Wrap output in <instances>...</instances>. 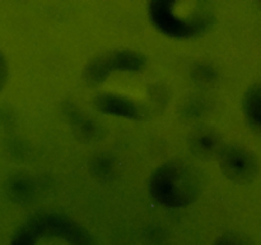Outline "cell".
Returning a JSON list of instances; mask_svg holds the SVG:
<instances>
[{"label":"cell","instance_id":"3957f363","mask_svg":"<svg viewBox=\"0 0 261 245\" xmlns=\"http://www.w3.org/2000/svg\"><path fill=\"white\" fill-rule=\"evenodd\" d=\"M190 148L195 155L200 157H206V155H211L214 150V140L206 130H199L191 135Z\"/></svg>","mask_w":261,"mask_h":245},{"label":"cell","instance_id":"6da1fadb","mask_svg":"<svg viewBox=\"0 0 261 245\" xmlns=\"http://www.w3.org/2000/svg\"><path fill=\"white\" fill-rule=\"evenodd\" d=\"M152 193L166 206H188L199 193L195 173L184 163H167L154 173Z\"/></svg>","mask_w":261,"mask_h":245},{"label":"cell","instance_id":"7a4b0ae2","mask_svg":"<svg viewBox=\"0 0 261 245\" xmlns=\"http://www.w3.org/2000/svg\"><path fill=\"white\" fill-rule=\"evenodd\" d=\"M38 231L20 236L17 245H89L83 235L74 231L69 224H42Z\"/></svg>","mask_w":261,"mask_h":245},{"label":"cell","instance_id":"277c9868","mask_svg":"<svg viewBox=\"0 0 261 245\" xmlns=\"http://www.w3.org/2000/svg\"><path fill=\"white\" fill-rule=\"evenodd\" d=\"M5 79V64L4 60H3L2 55H0V88H2L3 83H4Z\"/></svg>","mask_w":261,"mask_h":245}]
</instances>
